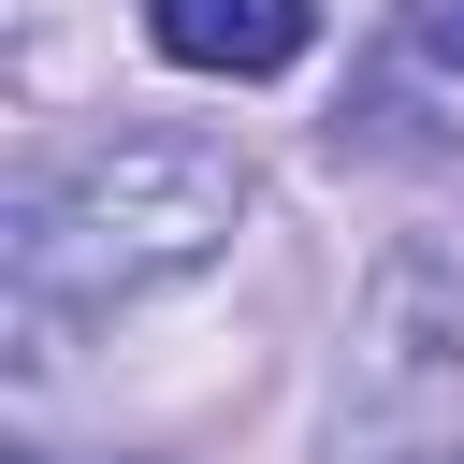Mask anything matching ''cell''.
<instances>
[{
    "instance_id": "cell-3",
    "label": "cell",
    "mask_w": 464,
    "mask_h": 464,
    "mask_svg": "<svg viewBox=\"0 0 464 464\" xmlns=\"http://www.w3.org/2000/svg\"><path fill=\"white\" fill-rule=\"evenodd\" d=\"M406 44H420L435 72H464V0H406Z\"/></svg>"
},
{
    "instance_id": "cell-4",
    "label": "cell",
    "mask_w": 464,
    "mask_h": 464,
    "mask_svg": "<svg viewBox=\"0 0 464 464\" xmlns=\"http://www.w3.org/2000/svg\"><path fill=\"white\" fill-rule=\"evenodd\" d=\"M435 464H464V450H435Z\"/></svg>"
},
{
    "instance_id": "cell-1",
    "label": "cell",
    "mask_w": 464,
    "mask_h": 464,
    "mask_svg": "<svg viewBox=\"0 0 464 464\" xmlns=\"http://www.w3.org/2000/svg\"><path fill=\"white\" fill-rule=\"evenodd\" d=\"M246 218V160L203 130H116L72 174H44L14 203V334L44 362V334L72 304H145L174 276H203Z\"/></svg>"
},
{
    "instance_id": "cell-2",
    "label": "cell",
    "mask_w": 464,
    "mask_h": 464,
    "mask_svg": "<svg viewBox=\"0 0 464 464\" xmlns=\"http://www.w3.org/2000/svg\"><path fill=\"white\" fill-rule=\"evenodd\" d=\"M145 44L188 72H290L319 44V0H145Z\"/></svg>"
}]
</instances>
